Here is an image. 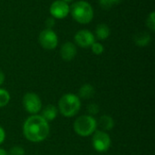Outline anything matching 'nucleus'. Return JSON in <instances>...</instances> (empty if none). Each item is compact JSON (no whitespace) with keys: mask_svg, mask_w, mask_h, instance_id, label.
Listing matches in <instances>:
<instances>
[{"mask_svg":"<svg viewBox=\"0 0 155 155\" xmlns=\"http://www.w3.org/2000/svg\"><path fill=\"white\" fill-rule=\"evenodd\" d=\"M50 132L49 124L39 114H32L24 124L23 133L25 137L33 143L45 141Z\"/></svg>","mask_w":155,"mask_h":155,"instance_id":"1","label":"nucleus"},{"mask_svg":"<svg viewBox=\"0 0 155 155\" xmlns=\"http://www.w3.org/2000/svg\"><path fill=\"white\" fill-rule=\"evenodd\" d=\"M81 108L80 98L74 94H64L58 102V112L65 117L74 116Z\"/></svg>","mask_w":155,"mask_h":155,"instance_id":"2","label":"nucleus"},{"mask_svg":"<svg viewBox=\"0 0 155 155\" xmlns=\"http://www.w3.org/2000/svg\"><path fill=\"white\" fill-rule=\"evenodd\" d=\"M71 14L73 18L83 25L90 23L94 18V10L92 5L85 1H77L72 5Z\"/></svg>","mask_w":155,"mask_h":155,"instance_id":"3","label":"nucleus"},{"mask_svg":"<svg viewBox=\"0 0 155 155\" xmlns=\"http://www.w3.org/2000/svg\"><path fill=\"white\" fill-rule=\"evenodd\" d=\"M74 130L79 136H90L97 130V122L91 115H82L75 120Z\"/></svg>","mask_w":155,"mask_h":155,"instance_id":"4","label":"nucleus"},{"mask_svg":"<svg viewBox=\"0 0 155 155\" xmlns=\"http://www.w3.org/2000/svg\"><path fill=\"white\" fill-rule=\"evenodd\" d=\"M92 143L94 149L98 153H104L109 150L111 146V138L104 131L96 130L94 134Z\"/></svg>","mask_w":155,"mask_h":155,"instance_id":"5","label":"nucleus"},{"mask_svg":"<svg viewBox=\"0 0 155 155\" xmlns=\"http://www.w3.org/2000/svg\"><path fill=\"white\" fill-rule=\"evenodd\" d=\"M23 105L25 111L31 114H37L42 108V101L35 93H26L23 97Z\"/></svg>","mask_w":155,"mask_h":155,"instance_id":"6","label":"nucleus"},{"mask_svg":"<svg viewBox=\"0 0 155 155\" xmlns=\"http://www.w3.org/2000/svg\"><path fill=\"white\" fill-rule=\"evenodd\" d=\"M40 45L46 50H53L57 46L58 37L52 29H45L43 30L38 37Z\"/></svg>","mask_w":155,"mask_h":155,"instance_id":"7","label":"nucleus"},{"mask_svg":"<svg viewBox=\"0 0 155 155\" xmlns=\"http://www.w3.org/2000/svg\"><path fill=\"white\" fill-rule=\"evenodd\" d=\"M70 8L67 3L63 0L54 1L50 6V13L54 18L63 19L66 17L69 14Z\"/></svg>","mask_w":155,"mask_h":155,"instance_id":"8","label":"nucleus"},{"mask_svg":"<svg viewBox=\"0 0 155 155\" xmlns=\"http://www.w3.org/2000/svg\"><path fill=\"white\" fill-rule=\"evenodd\" d=\"M74 41L79 46L87 48L95 42V37L94 34L88 30H80L74 35Z\"/></svg>","mask_w":155,"mask_h":155,"instance_id":"9","label":"nucleus"},{"mask_svg":"<svg viewBox=\"0 0 155 155\" xmlns=\"http://www.w3.org/2000/svg\"><path fill=\"white\" fill-rule=\"evenodd\" d=\"M77 50L75 47V45H74L71 42H66L62 45V48L60 50L61 57L64 61H71L73 60L76 55Z\"/></svg>","mask_w":155,"mask_h":155,"instance_id":"10","label":"nucleus"},{"mask_svg":"<svg viewBox=\"0 0 155 155\" xmlns=\"http://www.w3.org/2000/svg\"><path fill=\"white\" fill-rule=\"evenodd\" d=\"M97 125L100 127L101 131H110L114 127V121L109 115H103L99 118Z\"/></svg>","mask_w":155,"mask_h":155,"instance_id":"11","label":"nucleus"},{"mask_svg":"<svg viewBox=\"0 0 155 155\" xmlns=\"http://www.w3.org/2000/svg\"><path fill=\"white\" fill-rule=\"evenodd\" d=\"M58 114V109L57 107H55L54 105L49 104L46 107L44 108L41 116L47 122H51L53 120H54L57 117Z\"/></svg>","mask_w":155,"mask_h":155,"instance_id":"12","label":"nucleus"},{"mask_svg":"<svg viewBox=\"0 0 155 155\" xmlns=\"http://www.w3.org/2000/svg\"><path fill=\"white\" fill-rule=\"evenodd\" d=\"M95 94V90L94 88V86L90 84H85L83 86H81V88L79 89L78 92V97L82 98V99H90L92 97H94Z\"/></svg>","mask_w":155,"mask_h":155,"instance_id":"13","label":"nucleus"},{"mask_svg":"<svg viewBox=\"0 0 155 155\" xmlns=\"http://www.w3.org/2000/svg\"><path fill=\"white\" fill-rule=\"evenodd\" d=\"M135 44L139 46H146L151 42V36L146 32H142L137 34L134 38Z\"/></svg>","mask_w":155,"mask_h":155,"instance_id":"14","label":"nucleus"},{"mask_svg":"<svg viewBox=\"0 0 155 155\" xmlns=\"http://www.w3.org/2000/svg\"><path fill=\"white\" fill-rule=\"evenodd\" d=\"M110 33H111L110 28L105 24H101V25H97V27L95 29V35L100 40L106 39L110 35Z\"/></svg>","mask_w":155,"mask_h":155,"instance_id":"15","label":"nucleus"},{"mask_svg":"<svg viewBox=\"0 0 155 155\" xmlns=\"http://www.w3.org/2000/svg\"><path fill=\"white\" fill-rule=\"evenodd\" d=\"M9 101H10L9 93L5 89L0 88V108L5 107V105H7Z\"/></svg>","mask_w":155,"mask_h":155,"instance_id":"16","label":"nucleus"},{"mask_svg":"<svg viewBox=\"0 0 155 155\" xmlns=\"http://www.w3.org/2000/svg\"><path fill=\"white\" fill-rule=\"evenodd\" d=\"M120 1L121 0H100V5L103 8H111Z\"/></svg>","mask_w":155,"mask_h":155,"instance_id":"17","label":"nucleus"},{"mask_svg":"<svg viewBox=\"0 0 155 155\" xmlns=\"http://www.w3.org/2000/svg\"><path fill=\"white\" fill-rule=\"evenodd\" d=\"M91 48L94 54H103V52L104 50L103 45H101L100 43H95V42L91 45Z\"/></svg>","mask_w":155,"mask_h":155,"instance_id":"18","label":"nucleus"},{"mask_svg":"<svg viewBox=\"0 0 155 155\" xmlns=\"http://www.w3.org/2000/svg\"><path fill=\"white\" fill-rule=\"evenodd\" d=\"M155 13L154 12H152L150 15H149V16H148V18H147V21H146V25H147V26L151 29V30H153V31H154L155 30Z\"/></svg>","mask_w":155,"mask_h":155,"instance_id":"19","label":"nucleus"},{"mask_svg":"<svg viewBox=\"0 0 155 155\" xmlns=\"http://www.w3.org/2000/svg\"><path fill=\"white\" fill-rule=\"evenodd\" d=\"M25 152L23 149V147L21 146H14L11 148V150L9 151L8 155H25Z\"/></svg>","mask_w":155,"mask_h":155,"instance_id":"20","label":"nucleus"},{"mask_svg":"<svg viewBox=\"0 0 155 155\" xmlns=\"http://www.w3.org/2000/svg\"><path fill=\"white\" fill-rule=\"evenodd\" d=\"M99 110H100V108H99V106L96 104H91L87 107V112L89 113V115H91V116L98 114Z\"/></svg>","mask_w":155,"mask_h":155,"instance_id":"21","label":"nucleus"},{"mask_svg":"<svg viewBox=\"0 0 155 155\" xmlns=\"http://www.w3.org/2000/svg\"><path fill=\"white\" fill-rule=\"evenodd\" d=\"M5 139V132L3 129V127L0 126V144L4 143Z\"/></svg>","mask_w":155,"mask_h":155,"instance_id":"22","label":"nucleus"},{"mask_svg":"<svg viewBox=\"0 0 155 155\" xmlns=\"http://www.w3.org/2000/svg\"><path fill=\"white\" fill-rule=\"evenodd\" d=\"M54 25V20L52 19V18H49L47 21H46V25L48 26V29H50L53 25Z\"/></svg>","mask_w":155,"mask_h":155,"instance_id":"23","label":"nucleus"},{"mask_svg":"<svg viewBox=\"0 0 155 155\" xmlns=\"http://www.w3.org/2000/svg\"><path fill=\"white\" fill-rule=\"evenodd\" d=\"M4 81H5V74H4V73L0 70V85L4 83Z\"/></svg>","mask_w":155,"mask_h":155,"instance_id":"24","label":"nucleus"},{"mask_svg":"<svg viewBox=\"0 0 155 155\" xmlns=\"http://www.w3.org/2000/svg\"><path fill=\"white\" fill-rule=\"evenodd\" d=\"M0 155H8V153L5 150H3V149L0 148Z\"/></svg>","mask_w":155,"mask_h":155,"instance_id":"25","label":"nucleus"},{"mask_svg":"<svg viewBox=\"0 0 155 155\" xmlns=\"http://www.w3.org/2000/svg\"><path fill=\"white\" fill-rule=\"evenodd\" d=\"M63 1H64L65 3H69V2H72L73 0H63Z\"/></svg>","mask_w":155,"mask_h":155,"instance_id":"26","label":"nucleus"}]
</instances>
